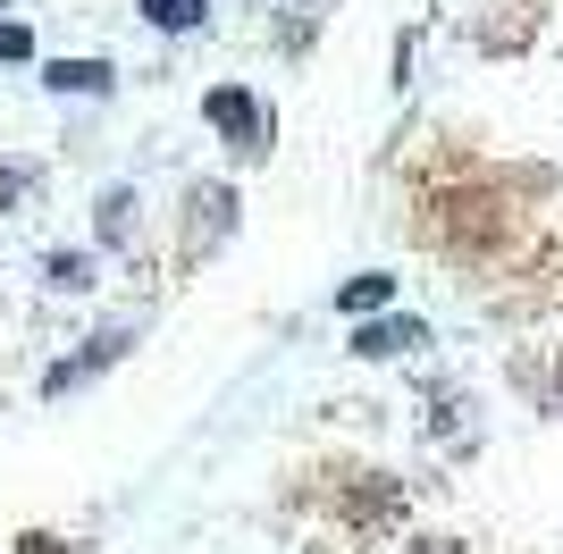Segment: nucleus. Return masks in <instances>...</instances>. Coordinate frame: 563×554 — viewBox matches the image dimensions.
<instances>
[{
    "label": "nucleus",
    "mask_w": 563,
    "mask_h": 554,
    "mask_svg": "<svg viewBox=\"0 0 563 554\" xmlns=\"http://www.w3.org/2000/svg\"><path fill=\"white\" fill-rule=\"evenodd\" d=\"M202 118H211V126H219V135L235 143V152H253V135H261V101H253V92L219 85L211 101H202Z\"/></svg>",
    "instance_id": "f257e3e1"
},
{
    "label": "nucleus",
    "mask_w": 563,
    "mask_h": 554,
    "mask_svg": "<svg viewBox=\"0 0 563 554\" xmlns=\"http://www.w3.org/2000/svg\"><path fill=\"white\" fill-rule=\"evenodd\" d=\"M412 345H429V328L421 320H378V328H353V353H412Z\"/></svg>",
    "instance_id": "f03ea898"
},
{
    "label": "nucleus",
    "mask_w": 563,
    "mask_h": 554,
    "mask_svg": "<svg viewBox=\"0 0 563 554\" xmlns=\"http://www.w3.org/2000/svg\"><path fill=\"white\" fill-rule=\"evenodd\" d=\"M43 85L51 92H110V59H51Z\"/></svg>",
    "instance_id": "7ed1b4c3"
},
{
    "label": "nucleus",
    "mask_w": 563,
    "mask_h": 554,
    "mask_svg": "<svg viewBox=\"0 0 563 554\" xmlns=\"http://www.w3.org/2000/svg\"><path fill=\"white\" fill-rule=\"evenodd\" d=\"M387 302H396V277H345V286H336V311H353V320H362V311H387Z\"/></svg>",
    "instance_id": "20e7f679"
},
{
    "label": "nucleus",
    "mask_w": 563,
    "mask_h": 554,
    "mask_svg": "<svg viewBox=\"0 0 563 554\" xmlns=\"http://www.w3.org/2000/svg\"><path fill=\"white\" fill-rule=\"evenodd\" d=\"M143 18L168 25V34H194V25L211 18V0H143Z\"/></svg>",
    "instance_id": "39448f33"
},
{
    "label": "nucleus",
    "mask_w": 563,
    "mask_h": 554,
    "mask_svg": "<svg viewBox=\"0 0 563 554\" xmlns=\"http://www.w3.org/2000/svg\"><path fill=\"white\" fill-rule=\"evenodd\" d=\"M118 353H126V336H93V353H85V362H68V369H51V395H68L76 378H85V369H101V362H118Z\"/></svg>",
    "instance_id": "423d86ee"
},
{
    "label": "nucleus",
    "mask_w": 563,
    "mask_h": 554,
    "mask_svg": "<svg viewBox=\"0 0 563 554\" xmlns=\"http://www.w3.org/2000/svg\"><path fill=\"white\" fill-rule=\"evenodd\" d=\"M18 59H34V34H25V25H0V68H18Z\"/></svg>",
    "instance_id": "0eeeda50"
},
{
    "label": "nucleus",
    "mask_w": 563,
    "mask_h": 554,
    "mask_svg": "<svg viewBox=\"0 0 563 554\" xmlns=\"http://www.w3.org/2000/svg\"><path fill=\"white\" fill-rule=\"evenodd\" d=\"M51 286H68V295H76V286H85V261L59 253V261H51Z\"/></svg>",
    "instance_id": "6e6552de"
},
{
    "label": "nucleus",
    "mask_w": 563,
    "mask_h": 554,
    "mask_svg": "<svg viewBox=\"0 0 563 554\" xmlns=\"http://www.w3.org/2000/svg\"><path fill=\"white\" fill-rule=\"evenodd\" d=\"M126 210H135V202H126V193H110V202H101V235H126Z\"/></svg>",
    "instance_id": "1a4fd4ad"
},
{
    "label": "nucleus",
    "mask_w": 563,
    "mask_h": 554,
    "mask_svg": "<svg viewBox=\"0 0 563 554\" xmlns=\"http://www.w3.org/2000/svg\"><path fill=\"white\" fill-rule=\"evenodd\" d=\"M18 193H25V177H18V168H0V202H18Z\"/></svg>",
    "instance_id": "9d476101"
}]
</instances>
